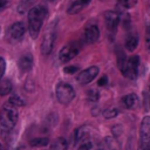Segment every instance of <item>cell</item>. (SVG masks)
<instances>
[{
  "label": "cell",
  "instance_id": "cell-1",
  "mask_svg": "<svg viewBox=\"0 0 150 150\" xmlns=\"http://www.w3.org/2000/svg\"><path fill=\"white\" fill-rule=\"evenodd\" d=\"M47 7L43 5H36L29 9L28 13V32L32 39H36L41 26L47 16Z\"/></svg>",
  "mask_w": 150,
  "mask_h": 150
},
{
  "label": "cell",
  "instance_id": "cell-2",
  "mask_svg": "<svg viewBox=\"0 0 150 150\" xmlns=\"http://www.w3.org/2000/svg\"><path fill=\"white\" fill-rule=\"evenodd\" d=\"M19 118L18 107L9 101L5 103L0 110V130L1 132H9L16 124Z\"/></svg>",
  "mask_w": 150,
  "mask_h": 150
},
{
  "label": "cell",
  "instance_id": "cell-3",
  "mask_svg": "<svg viewBox=\"0 0 150 150\" xmlns=\"http://www.w3.org/2000/svg\"><path fill=\"white\" fill-rule=\"evenodd\" d=\"M138 68H139V56L138 55H131L128 57L123 64V67L120 69L124 77L129 80H136L138 75Z\"/></svg>",
  "mask_w": 150,
  "mask_h": 150
},
{
  "label": "cell",
  "instance_id": "cell-4",
  "mask_svg": "<svg viewBox=\"0 0 150 150\" xmlns=\"http://www.w3.org/2000/svg\"><path fill=\"white\" fill-rule=\"evenodd\" d=\"M55 94H56V98L60 103L62 104H68L70 103L74 97H75V90L74 88L67 83V82H60L57 83L56 88H55Z\"/></svg>",
  "mask_w": 150,
  "mask_h": 150
},
{
  "label": "cell",
  "instance_id": "cell-5",
  "mask_svg": "<svg viewBox=\"0 0 150 150\" xmlns=\"http://www.w3.org/2000/svg\"><path fill=\"white\" fill-rule=\"evenodd\" d=\"M139 149H150V116H144L139 125Z\"/></svg>",
  "mask_w": 150,
  "mask_h": 150
},
{
  "label": "cell",
  "instance_id": "cell-6",
  "mask_svg": "<svg viewBox=\"0 0 150 150\" xmlns=\"http://www.w3.org/2000/svg\"><path fill=\"white\" fill-rule=\"evenodd\" d=\"M80 49H81L80 43L76 41H71L62 47V49L59 53V60L62 63H67L80 53Z\"/></svg>",
  "mask_w": 150,
  "mask_h": 150
},
{
  "label": "cell",
  "instance_id": "cell-7",
  "mask_svg": "<svg viewBox=\"0 0 150 150\" xmlns=\"http://www.w3.org/2000/svg\"><path fill=\"white\" fill-rule=\"evenodd\" d=\"M26 25L21 21H18V22H14L12 23L8 29H7V40L12 43H15V42H19L21 41V39L23 38L25 33H26Z\"/></svg>",
  "mask_w": 150,
  "mask_h": 150
},
{
  "label": "cell",
  "instance_id": "cell-8",
  "mask_svg": "<svg viewBox=\"0 0 150 150\" xmlns=\"http://www.w3.org/2000/svg\"><path fill=\"white\" fill-rule=\"evenodd\" d=\"M100 73V68L97 66H91L82 71L79 73V75L76 76V81L81 84H88L90 83Z\"/></svg>",
  "mask_w": 150,
  "mask_h": 150
},
{
  "label": "cell",
  "instance_id": "cell-9",
  "mask_svg": "<svg viewBox=\"0 0 150 150\" xmlns=\"http://www.w3.org/2000/svg\"><path fill=\"white\" fill-rule=\"evenodd\" d=\"M55 36L56 34L54 30H49L45 34L43 40L41 42V53L43 55H49L50 52L53 50V47L55 43Z\"/></svg>",
  "mask_w": 150,
  "mask_h": 150
},
{
  "label": "cell",
  "instance_id": "cell-10",
  "mask_svg": "<svg viewBox=\"0 0 150 150\" xmlns=\"http://www.w3.org/2000/svg\"><path fill=\"white\" fill-rule=\"evenodd\" d=\"M103 18H104V22H105L107 28L112 30V32L117 28V26L120 25V21H121L120 14L117 12H115V11H107V12H104Z\"/></svg>",
  "mask_w": 150,
  "mask_h": 150
},
{
  "label": "cell",
  "instance_id": "cell-11",
  "mask_svg": "<svg viewBox=\"0 0 150 150\" xmlns=\"http://www.w3.org/2000/svg\"><path fill=\"white\" fill-rule=\"evenodd\" d=\"M33 64H34V59H33V55L29 53L22 55L18 61V66H19V69L21 73L29 71L33 68Z\"/></svg>",
  "mask_w": 150,
  "mask_h": 150
},
{
  "label": "cell",
  "instance_id": "cell-12",
  "mask_svg": "<svg viewBox=\"0 0 150 150\" xmlns=\"http://www.w3.org/2000/svg\"><path fill=\"white\" fill-rule=\"evenodd\" d=\"M84 38L88 43H95L100 39V29L96 25H89L84 30Z\"/></svg>",
  "mask_w": 150,
  "mask_h": 150
},
{
  "label": "cell",
  "instance_id": "cell-13",
  "mask_svg": "<svg viewBox=\"0 0 150 150\" xmlns=\"http://www.w3.org/2000/svg\"><path fill=\"white\" fill-rule=\"evenodd\" d=\"M138 42H139L138 34L135 33V32L130 33V34L128 35L127 40H125V48H127V50H129V52H134V50L137 48Z\"/></svg>",
  "mask_w": 150,
  "mask_h": 150
},
{
  "label": "cell",
  "instance_id": "cell-14",
  "mask_svg": "<svg viewBox=\"0 0 150 150\" xmlns=\"http://www.w3.org/2000/svg\"><path fill=\"white\" fill-rule=\"evenodd\" d=\"M89 135H90V132H89V127L82 125V127H80V128L76 130V132H75V142H76L77 144H80L81 142L88 139V138H89Z\"/></svg>",
  "mask_w": 150,
  "mask_h": 150
},
{
  "label": "cell",
  "instance_id": "cell-15",
  "mask_svg": "<svg viewBox=\"0 0 150 150\" xmlns=\"http://www.w3.org/2000/svg\"><path fill=\"white\" fill-rule=\"evenodd\" d=\"M122 103H123V105L127 107L128 109H132V108H135V107L137 105V103H138V97H137L136 94L130 93V94H128V95H125V96L122 97Z\"/></svg>",
  "mask_w": 150,
  "mask_h": 150
},
{
  "label": "cell",
  "instance_id": "cell-16",
  "mask_svg": "<svg viewBox=\"0 0 150 150\" xmlns=\"http://www.w3.org/2000/svg\"><path fill=\"white\" fill-rule=\"evenodd\" d=\"M11 91H12V82L7 79L5 80L0 79V95L5 96V95H8Z\"/></svg>",
  "mask_w": 150,
  "mask_h": 150
},
{
  "label": "cell",
  "instance_id": "cell-17",
  "mask_svg": "<svg viewBox=\"0 0 150 150\" xmlns=\"http://www.w3.org/2000/svg\"><path fill=\"white\" fill-rule=\"evenodd\" d=\"M84 4L81 1V0H77V1H74L70 6H69V8H68V14H77V13H80L83 8H84Z\"/></svg>",
  "mask_w": 150,
  "mask_h": 150
},
{
  "label": "cell",
  "instance_id": "cell-18",
  "mask_svg": "<svg viewBox=\"0 0 150 150\" xmlns=\"http://www.w3.org/2000/svg\"><path fill=\"white\" fill-rule=\"evenodd\" d=\"M67 146H68L67 141H66V138H63V137L56 138V139L53 141L52 144H50V148H52V149H56V150H64V149H67Z\"/></svg>",
  "mask_w": 150,
  "mask_h": 150
},
{
  "label": "cell",
  "instance_id": "cell-19",
  "mask_svg": "<svg viewBox=\"0 0 150 150\" xmlns=\"http://www.w3.org/2000/svg\"><path fill=\"white\" fill-rule=\"evenodd\" d=\"M49 143V139L47 137H41V138H33L30 139L29 144L32 146H35V148H40V146H46L47 144Z\"/></svg>",
  "mask_w": 150,
  "mask_h": 150
},
{
  "label": "cell",
  "instance_id": "cell-20",
  "mask_svg": "<svg viewBox=\"0 0 150 150\" xmlns=\"http://www.w3.org/2000/svg\"><path fill=\"white\" fill-rule=\"evenodd\" d=\"M117 115H118V110H117L116 108H114V107L108 108V109H105V110L103 111L104 118H114V117H116Z\"/></svg>",
  "mask_w": 150,
  "mask_h": 150
},
{
  "label": "cell",
  "instance_id": "cell-21",
  "mask_svg": "<svg viewBox=\"0 0 150 150\" xmlns=\"http://www.w3.org/2000/svg\"><path fill=\"white\" fill-rule=\"evenodd\" d=\"M138 0H121L120 1V5L124 8V9H129V8H132L137 5Z\"/></svg>",
  "mask_w": 150,
  "mask_h": 150
},
{
  "label": "cell",
  "instance_id": "cell-22",
  "mask_svg": "<svg viewBox=\"0 0 150 150\" xmlns=\"http://www.w3.org/2000/svg\"><path fill=\"white\" fill-rule=\"evenodd\" d=\"M8 101H9L12 104L16 105V107H20V105H23V104H25V101H23L19 95H13Z\"/></svg>",
  "mask_w": 150,
  "mask_h": 150
},
{
  "label": "cell",
  "instance_id": "cell-23",
  "mask_svg": "<svg viewBox=\"0 0 150 150\" xmlns=\"http://www.w3.org/2000/svg\"><path fill=\"white\" fill-rule=\"evenodd\" d=\"M98 98H100V93L98 91H96L95 89H91L90 91H88V100L90 101V102H97L98 101Z\"/></svg>",
  "mask_w": 150,
  "mask_h": 150
},
{
  "label": "cell",
  "instance_id": "cell-24",
  "mask_svg": "<svg viewBox=\"0 0 150 150\" xmlns=\"http://www.w3.org/2000/svg\"><path fill=\"white\" fill-rule=\"evenodd\" d=\"M79 67L77 66H66L64 67V69H63V71L66 73V74H75V73H77L79 71Z\"/></svg>",
  "mask_w": 150,
  "mask_h": 150
},
{
  "label": "cell",
  "instance_id": "cell-25",
  "mask_svg": "<svg viewBox=\"0 0 150 150\" xmlns=\"http://www.w3.org/2000/svg\"><path fill=\"white\" fill-rule=\"evenodd\" d=\"M79 148H80V149H91V148H93V144H91V142H90L89 138H88V139L81 142V143L79 144Z\"/></svg>",
  "mask_w": 150,
  "mask_h": 150
},
{
  "label": "cell",
  "instance_id": "cell-26",
  "mask_svg": "<svg viewBox=\"0 0 150 150\" xmlns=\"http://www.w3.org/2000/svg\"><path fill=\"white\" fill-rule=\"evenodd\" d=\"M5 70H6V62L5 60L0 56V79H2L4 74H5Z\"/></svg>",
  "mask_w": 150,
  "mask_h": 150
},
{
  "label": "cell",
  "instance_id": "cell-27",
  "mask_svg": "<svg viewBox=\"0 0 150 150\" xmlns=\"http://www.w3.org/2000/svg\"><path fill=\"white\" fill-rule=\"evenodd\" d=\"M145 42H146V47L150 52V25L146 28V33H145Z\"/></svg>",
  "mask_w": 150,
  "mask_h": 150
},
{
  "label": "cell",
  "instance_id": "cell-28",
  "mask_svg": "<svg viewBox=\"0 0 150 150\" xmlns=\"http://www.w3.org/2000/svg\"><path fill=\"white\" fill-rule=\"evenodd\" d=\"M97 84H98L100 87L108 84V77H107L105 75H103L102 77H100V79H98V81H97Z\"/></svg>",
  "mask_w": 150,
  "mask_h": 150
},
{
  "label": "cell",
  "instance_id": "cell-29",
  "mask_svg": "<svg viewBox=\"0 0 150 150\" xmlns=\"http://www.w3.org/2000/svg\"><path fill=\"white\" fill-rule=\"evenodd\" d=\"M9 6V0H0V12L6 9Z\"/></svg>",
  "mask_w": 150,
  "mask_h": 150
},
{
  "label": "cell",
  "instance_id": "cell-30",
  "mask_svg": "<svg viewBox=\"0 0 150 150\" xmlns=\"http://www.w3.org/2000/svg\"><path fill=\"white\" fill-rule=\"evenodd\" d=\"M81 1H82V2H83V4L86 5V6H87V5H88V4H89V2L91 1V0H81Z\"/></svg>",
  "mask_w": 150,
  "mask_h": 150
},
{
  "label": "cell",
  "instance_id": "cell-31",
  "mask_svg": "<svg viewBox=\"0 0 150 150\" xmlns=\"http://www.w3.org/2000/svg\"><path fill=\"white\" fill-rule=\"evenodd\" d=\"M48 1H50V2H53V1H55V0H48Z\"/></svg>",
  "mask_w": 150,
  "mask_h": 150
},
{
  "label": "cell",
  "instance_id": "cell-32",
  "mask_svg": "<svg viewBox=\"0 0 150 150\" xmlns=\"http://www.w3.org/2000/svg\"><path fill=\"white\" fill-rule=\"evenodd\" d=\"M27 1H32V0H27Z\"/></svg>",
  "mask_w": 150,
  "mask_h": 150
},
{
  "label": "cell",
  "instance_id": "cell-33",
  "mask_svg": "<svg viewBox=\"0 0 150 150\" xmlns=\"http://www.w3.org/2000/svg\"><path fill=\"white\" fill-rule=\"evenodd\" d=\"M0 149H1V144H0Z\"/></svg>",
  "mask_w": 150,
  "mask_h": 150
}]
</instances>
